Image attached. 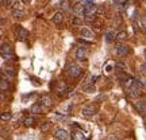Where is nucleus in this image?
Here are the masks:
<instances>
[{
    "label": "nucleus",
    "instance_id": "obj_1",
    "mask_svg": "<svg viewBox=\"0 0 146 140\" xmlns=\"http://www.w3.org/2000/svg\"><path fill=\"white\" fill-rule=\"evenodd\" d=\"M0 54H1V57L7 59V61H15V54H14V49L11 45L8 43H3L1 45V49H0Z\"/></svg>",
    "mask_w": 146,
    "mask_h": 140
},
{
    "label": "nucleus",
    "instance_id": "obj_2",
    "mask_svg": "<svg viewBox=\"0 0 146 140\" xmlns=\"http://www.w3.org/2000/svg\"><path fill=\"white\" fill-rule=\"evenodd\" d=\"M81 113H83V116H85V117H92V116H95V114L98 113V106L94 104L85 105V106L81 109Z\"/></svg>",
    "mask_w": 146,
    "mask_h": 140
},
{
    "label": "nucleus",
    "instance_id": "obj_3",
    "mask_svg": "<svg viewBox=\"0 0 146 140\" xmlns=\"http://www.w3.org/2000/svg\"><path fill=\"white\" fill-rule=\"evenodd\" d=\"M142 94V85L138 81H135V83L133 85V88L129 89V96L133 97V99H135V97H139Z\"/></svg>",
    "mask_w": 146,
    "mask_h": 140
},
{
    "label": "nucleus",
    "instance_id": "obj_4",
    "mask_svg": "<svg viewBox=\"0 0 146 140\" xmlns=\"http://www.w3.org/2000/svg\"><path fill=\"white\" fill-rule=\"evenodd\" d=\"M15 35H16V38L19 39V41H26L27 38H29V31H27L26 28H23L22 26H15Z\"/></svg>",
    "mask_w": 146,
    "mask_h": 140
},
{
    "label": "nucleus",
    "instance_id": "obj_5",
    "mask_svg": "<svg viewBox=\"0 0 146 140\" xmlns=\"http://www.w3.org/2000/svg\"><path fill=\"white\" fill-rule=\"evenodd\" d=\"M68 73H69V76H70L72 78H78L80 76H81L83 70H81V68H80V66H77V65L72 63V65L68 68Z\"/></svg>",
    "mask_w": 146,
    "mask_h": 140
},
{
    "label": "nucleus",
    "instance_id": "obj_6",
    "mask_svg": "<svg viewBox=\"0 0 146 140\" xmlns=\"http://www.w3.org/2000/svg\"><path fill=\"white\" fill-rule=\"evenodd\" d=\"M54 92H57L58 94H66L68 92V86H66V83L64 82V81H57L56 85H54Z\"/></svg>",
    "mask_w": 146,
    "mask_h": 140
},
{
    "label": "nucleus",
    "instance_id": "obj_7",
    "mask_svg": "<svg viewBox=\"0 0 146 140\" xmlns=\"http://www.w3.org/2000/svg\"><path fill=\"white\" fill-rule=\"evenodd\" d=\"M130 47L126 46V45H118L116 46V54L119 55V57H126V55H129L130 54Z\"/></svg>",
    "mask_w": 146,
    "mask_h": 140
},
{
    "label": "nucleus",
    "instance_id": "obj_8",
    "mask_svg": "<svg viewBox=\"0 0 146 140\" xmlns=\"http://www.w3.org/2000/svg\"><path fill=\"white\" fill-rule=\"evenodd\" d=\"M38 103H39L42 106H52L53 105V99L49 96V94H43L41 99H39Z\"/></svg>",
    "mask_w": 146,
    "mask_h": 140
},
{
    "label": "nucleus",
    "instance_id": "obj_9",
    "mask_svg": "<svg viewBox=\"0 0 146 140\" xmlns=\"http://www.w3.org/2000/svg\"><path fill=\"white\" fill-rule=\"evenodd\" d=\"M54 136H56L57 140H68L69 139V133L65 129H62V128H58V129L56 131Z\"/></svg>",
    "mask_w": 146,
    "mask_h": 140
},
{
    "label": "nucleus",
    "instance_id": "obj_10",
    "mask_svg": "<svg viewBox=\"0 0 146 140\" xmlns=\"http://www.w3.org/2000/svg\"><path fill=\"white\" fill-rule=\"evenodd\" d=\"M76 58H77L78 61H83L87 58V47L85 46H80L76 50Z\"/></svg>",
    "mask_w": 146,
    "mask_h": 140
},
{
    "label": "nucleus",
    "instance_id": "obj_11",
    "mask_svg": "<svg viewBox=\"0 0 146 140\" xmlns=\"http://www.w3.org/2000/svg\"><path fill=\"white\" fill-rule=\"evenodd\" d=\"M5 78H7V81H8V80H12V78H15V70H12V69L1 70V80H5Z\"/></svg>",
    "mask_w": 146,
    "mask_h": 140
},
{
    "label": "nucleus",
    "instance_id": "obj_12",
    "mask_svg": "<svg viewBox=\"0 0 146 140\" xmlns=\"http://www.w3.org/2000/svg\"><path fill=\"white\" fill-rule=\"evenodd\" d=\"M135 109L138 112H141V113H145L146 112V100H137Z\"/></svg>",
    "mask_w": 146,
    "mask_h": 140
},
{
    "label": "nucleus",
    "instance_id": "obj_13",
    "mask_svg": "<svg viewBox=\"0 0 146 140\" xmlns=\"http://www.w3.org/2000/svg\"><path fill=\"white\" fill-rule=\"evenodd\" d=\"M53 22L56 23V24H61L64 22V12L62 11H58V12H56L54 14V16H53Z\"/></svg>",
    "mask_w": 146,
    "mask_h": 140
},
{
    "label": "nucleus",
    "instance_id": "obj_14",
    "mask_svg": "<svg viewBox=\"0 0 146 140\" xmlns=\"http://www.w3.org/2000/svg\"><path fill=\"white\" fill-rule=\"evenodd\" d=\"M72 140H87V137H85V135L83 133V131H74V132H72Z\"/></svg>",
    "mask_w": 146,
    "mask_h": 140
},
{
    "label": "nucleus",
    "instance_id": "obj_15",
    "mask_svg": "<svg viewBox=\"0 0 146 140\" xmlns=\"http://www.w3.org/2000/svg\"><path fill=\"white\" fill-rule=\"evenodd\" d=\"M81 36L87 38V39H92V38H95V34L89 28H81Z\"/></svg>",
    "mask_w": 146,
    "mask_h": 140
},
{
    "label": "nucleus",
    "instance_id": "obj_16",
    "mask_svg": "<svg viewBox=\"0 0 146 140\" xmlns=\"http://www.w3.org/2000/svg\"><path fill=\"white\" fill-rule=\"evenodd\" d=\"M23 124L26 125V127H33V125L36 124V119H35V117H33V116H29V117H26V119H25Z\"/></svg>",
    "mask_w": 146,
    "mask_h": 140
},
{
    "label": "nucleus",
    "instance_id": "obj_17",
    "mask_svg": "<svg viewBox=\"0 0 146 140\" xmlns=\"http://www.w3.org/2000/svg\"><path fill=\"white\" fill-rule=\"evenodd\" d=\"M0 90H1V93H5L7 90H10V83L7 82V80L0 81Z\"/></svg>",
    "mask_w": 146,
    "mask_h": 140
},
{
    "label": "nucleus",
    "instance_id": "obj_18",
    "mask_svg": "<svg viewBox=\"0 0 146 140\" xmlns=\"http://www.w3.org/2000/svg\"><path fill=\"white\" fill-rule=\"evenodd\" d=\"M42 110V105L39 104V103H35V104L31 105V113L34 114H39Z\"/></svg>",
    "mask_w": 146,
    "mask_h": 140
},
{
    "label": "nucleus",
    "instance_id": "obj_19",
    "mask_svg": "<svg viewBox=\"0 0 146 140\" xmlns=\"http://www.w3.org/2000/svg\"><path fill=\"white\" fill-rule=\"evenodd\" d=\"M83 90L84 92H87V93H94L95 92V85L94 83H84Z\"/></svg>",
    "mask_w": 146,
    "mask_h": 140
},
{
    "label": "nucleus",
    "instance_id": "obj_20",
    "mask_svg": "<svg viewBox=\"0 0 146 140\" xmlns=\"http://www.w3.org/2000/svg\"><path fill=\"white\" fill-rule=\"evenodd\" d=\"M127 39V32L126 31H119L118 34H116V41L119 42H123Z\"/></svg>",
    "mask_w": 146,
    "mask_h": 140
},
{
    "label": "nucleus",
    "instance_id": "obj_21",
    "mask_svg": "<svg viewBox=\"0 0 146 140\" xmlns=\"http://www.w3.org/2000/svg\"><path fill=\"white\" fill-rule=\"evenodd\" d=\"M12 16H14V18H16V19H22V18L25 16V11H23V10L12 11Z\"/></svg>",
    "mask_w": 146,
    "mask_h": 140
},
{
    "label": "nucleus",
    "instance_id": "obj_22",
    "mask_svg": "<svg viewBox=\"0 0 146 140\" xmlns=\"http://www.w3.org/2000/svg\"><path fill=\"white\" fill-rule=\"evenodd\" d=\"M114 39H116V35H115L114 31H108L106 34V41L107 42H112Z\"/></svg>",
    "mask_w": 146,
    "mask_h": 140
},
{
    "label": "nucleus",
    "instance_id": "obj_23",
    "mask_svg": "<svg viewBox=\"0 0 146 140\" xmlns=\"http://www.w3.org/2000/svg\"><path fill=\"white\" fill-rule=\"evenodd\" d=\"M73 24H77V26H80V24H83V18H78V16H74L72 20Z\"/></svg>",
    "mask_w": 146,
    "mask_h": 140
},
{
    "label": "nucleus",
    "instance_id": "obj_24",
    "mask_svg": "<svg viewBox=\"0 0 146 140\" xmlns=\"http://www.w3.org/2000/svg\"><path fill=\"white\" fill-rule=\"evenodd\" d=\"M10 119H11L10 112H3V113H1V120H3V121H8Z\"/></svg>",
    "mask_w": 146,
    "mask_h": 140
},
{
    "label": "nucleus",
    "instance_id": "obj_25",
    "mask_svg": "<svg viewBox=\"0 0 146 140\" xmlns=\"http://www.w3.org/2000/svg\"><path fill=\"white\" fill-rule=\"evenodd\" d=\"M15 10H23V8H22V1H14L12 11H15Z\"/></svg>",
    "mask_w": 146,
    "mask_h": 140
},
{
    "label": "nucleus",
    "instance_id": "obj_26",
    "mask_svg": "<svg viewBox=\"0 0 146 140\" xmlns=\"http://www.w3.org/2000/svg\"><path fill=\"white\" fill-rule=\"evenodd\" d=\"M69 4H70L69 1H61V8H62V10L69 11V10H70V7H69Z\"/></svg>",
    "mask_w": 146,
    "mask_h": 140
},
{
    "label": "nucleus",
    "instance_id": "obj_27",
    "mask_svg": "<svg viewBox=\"0 0 146 140\" xmlns=\"http://www.w3.org/2000/svg\"><path fill=\"white\" fill-rule=\"evenodd\" d=\"M139 70H141V74H142V76H145V77H146V62L142 63L141 66H139Z\"/></svg>",
    "mask_w": 146,
    "mask_h": 140
},
{
    "label": "nucleus",
    "instance_id": "obj_28",
    "mask_svg": "<svg viewBox=\"0 0 146 140\" xmlns=\"http://www.w3.org/2000/svg\"><path fill=\"white\" fill-rule=\"evenodd\" d=\"M115 69H119V70H125V65L122 62H116L115 63Z\"/></svg>",
    "mask_w": 146,
    "mask_h": 140
},
{
    "label": "nucleus",
    "instance_id": "obj_29",
    "mask_svg": "<svg viewBox=\"0 0 146 140\" xmlns=\"http://www.w3.org/2000/svg\"><path fill=\"white\" fill-rule=\"evenodd\" d=\"M49 128H50V123H43V124H42V127H41V129L43 131V132H45V131H47Z\"/></svg>",
    "mask_w": 146,
    "mask_h": 140
},
{
    "label": "nucleus",
    "instance_id": "obj_30",
    "mask_svg": "<svg viewBox=\"0 0 146 140\" xmlns=\"http://www.w3.org/2000/svg\"><path fill=\"white\" fill-rule=\"evenodd\" d=\"M1 4H3V7H10V4H14V1H10V0H1Z\"/></svg>",
    "mask_w": 146,
    "mask_h": 140
},
{
    "label": "nucleus",
    "instance_id": "obj_31",
    "mask_svg": "<svg viewBox=\"0 0 146 140\" xmlns=\"http://www.w3.org/2000/svg\"><path fill=\"white\" fill-rule=\"evenodd\" d=\"M106 7H98V14H100V15H103V14H106Z\"/></svg>",
    "mask_w": 146,
    "mask_h": 140
},
{
    "label": "nucleus",
    "instance_id": "obj_32",
    "mask_svg": "<svg viewBox=\"0 0 146 140\" xmlns=\"http://www.w3.org/2000/svg\"><path fill=\"white\" fill-rule=\"evenodd\" d=\"M114 22H115V26H119V24H120V22H122V19H120V16H119V15L116 16V20H114Z\"/></svg>",
    "mask_w": 146,
    "mask_h": 140
},
{
    "label": "nucleus",
    "instance_id": "obj_33",
    "mask_svg": "<svg viewBox=\"0 0 146 140\" xmlns=\"http://www.w3.org/2000/svg\"><path fill=\"white\" fill-rule=\"evenodd\" d=\"M107 140H118V136H115L114 133H112V135H110L108 137H107Z\"/></svg>",
    "mask_w": 146,
    "mask_h": 140
},
{
    "label": "nucleus",
    "instance_id": "obj_34",
    "mask_svg": "<svg viewBox=\"0 0 146 140\" xmlns=\"http://www.w3.org/2000/svg\"><path fill=\"white\" fill-rule=\"evenodd\" d=\"M5 101V96H4V93H1V103H4Z\"/></svg>",
    "mask_w": 146,
    "mask_h": 140
},
{
    "label": "nucleus",
    "instance_id": "obj_35",
    "mask_svg": "<svg viewBox=\"0 0 146 140\" xmlns=\"http://www.w3.org/2000/svg\"><path fill=\"white\" fill-rule=\"evenodd\" d=\"M145 57H146V50H145Z\"/></svg>",
    "mask_w": 146,
    "mask_h": 140
},
{
    "label": "nucleus",
    "instance_id": "obj_36",
    "mask_svg": "<svg viewBox=\"0 0 146 140\" xmlns=\"http://www.w3.org/2000/svg\"><path fill=\"white\" fill-rule=\"evenodd\" d=\"M145 123H146V119H145Z\"/></svg>",
    "mask_w": 146,
    "mask_h": 140
}]
</instances>
